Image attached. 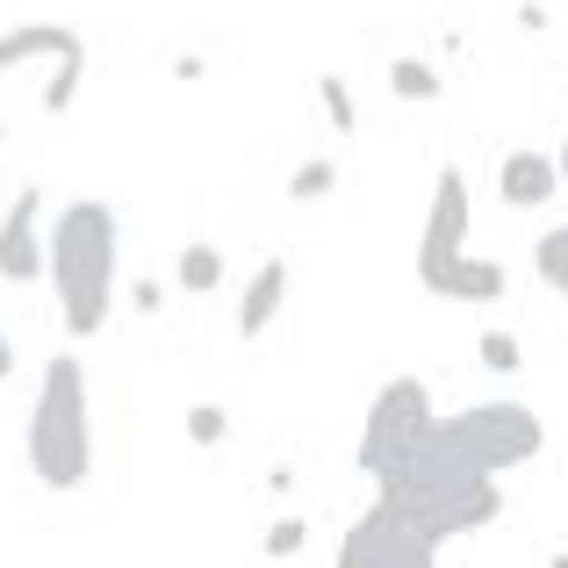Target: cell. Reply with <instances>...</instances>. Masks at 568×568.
Instances as JSON below:
<instances>
[{
    "label": "cell",
    "mask_w": 568,
    "mask_h": 568,
    "mask_svg": "<svg viewBox=\"0 0 568 568\" xmlns=\"http://www.w3.org/2000/svg\"><path fill=\"white\" fill-rule=\"evenodd\" d=\"M115 266H123V223L109 202H65V216L51 223V281L58 310H65L72 338H101L115 317Z\"/></svg>",
    "instance_id": "6da1fadb"
},
{
    "label": "cell",
    "mask_w": 568,
    "mask_h": 568,
    "mask_svg": "<svg viewBox=\"0 0 568 568\" xmlns=\"http://www.w3.org/2000/svg\"><path fill=\"white\" fill-rule=\"evenodd\" d=\"M375 489H382L388 504H403L425 532H439V540H460V532H483V526H497V518H504L497 475L446 460L439 446H432V432L403 460H388V468L375 475Z\"/></svg>",
    "instance_id": "7a4b0ae2"
},
{
    "label": "cell",
    "mask_w": 568,
    "mask_h": 568,
    "mask_svg": "<svg viewBox=\"0 0 568 568\" xmlns=\"http://www.w3.org/2000/svg\"><path fill=\"white\" fill-rule=\"evenodd\" d=\"M29 468L43 489H80L94 475V403H87V367L72 353H51L29 403Z\"/></svg>",
    "instance_id": "3957f363"
},
{
    "label": "cell",
    "mask_w": 568,
    "mask_h": 568,
    "mask_svg": "<svg viewBox=\"0 0 568 568\" xmlns=\"http://www.w3.org/2000/svg\"><path fill=\"white\" fill-rule=\"evenodd\" d=\"M87 80V43L65 22H22L0 37V144L14 130V101L37 94V115H65Z\"/></svg>",
    "instance_id": "277c9868"
},
{
    "label": "cell",
    "mask_w": 568,
    "mask_h": 568,
    "mask_svg": "<svg viewBox=\"0 0 568 568\" xmlns=\"http://www.w3.org/2000/svg\"><path fill=\"white\" fill-rule=\"evenodd\" d=\"M432 446H439L446 460H460V468L511 475V468H526V460H540L547 425L526 403H468V410L432 417Z\"/></svg>",
    "instance_id": "5b68a950"
},
{
    "label": "cell",
    "mask_w": 568,
    "mask_h": 568,
    "mask_svg": "<svg viewBox=\"0 0 568 568\" xmlns=\"http://www.w3.org/2000/svg\"><path fill=\"white\" fill-rule=\"evenodd\" d=\"M446 555L439 532H425L403 504L375 497V511L353 518V532L338 540V568H432Z\"/></svg>",
    "instance_id": "8992f818"
},
{
    "label": "cell",
    "mask_w": 568,
    "mask_h": 568,
    "mask_svg": "<svg viewBox=\"0 0 568 568\" xmlns=\"http://www.w3.org/2000/svg\"><path fill=\"white\" fill-rule=\"evenodd\" d=\"M432 417H439V410H432V388L417 382V375L382 382V388H375V403H367L361 446H353V454H361V468H367V475H382L388 460H403V454H410V446L432 432Z\"/></svg>",
    "instance_id": "52a82bcc"
},
{
    "label": "cell",
    "mask_w": 568,
    "mask_h": 568,
    "mask_svg": "<svg viewBox=\"0 0 568 568\" xmlns=\"http://www.w3.org/2000/svg\"><path fill=\"white\" fill-rule=\"evenodd\" d=\"M468 260V173L439 166L432 181V209H425V237H417V281L432 295L454 281V266Z\"/></svg>",
    "instance_id": "ba28073f"
},
{
    "label": "cell",
    "mask_w": 568,
    "mask_h": 568,
    "mask_svg": "<svg viewBox=\"0 0 568 568\" xmlns=\"http://www.w3.org/2000/svg\"><path fill=\"white\" fill-rule=\"evenodd\" d=\"M43 260H51V231H43V187H22L0 216V281L8 288H29L43 281Z\"/></svg>",
    "instance_id": "9c48e42d"
},
{
    "label": "cell",
    "mask_w": 568,
    "mask_h": 568,
    "mask_svg": "<svg viewBox=\"0 0 568 568\" xmlns=\"http://www.w3.org/2000/svg\"><path fill=\"white\" fill-rule=\"evenodd\" d=\"M497 194L511 209H540L561 194V159L555 152H504L497 159Z\"/></svg>",
    "instance_id": "30bf717a"
},
{
    "label": "cell",
    "mask_w": 568,
    "mask_h": 568,
    "mask_svg": "<svg viewBox=\"0 0 568 568\" xmlns=\"http://www.w3.org/2000/svg\"><path fill=\"white\" fill-rule=\"evenodd\" d=\"M281 303H288V260H266L260 274L245 281V295H237V338H266L281 317Z\"/></svg>",
    "instance_id": "8fae6325"
},
{
    "label": "cell",
    "mask_w": 568,
    "mask_h": 568,
    "mask_svg": "<svg viewBox=\"0 0 568 568\" xmlns=\"http://www.w3.org/2000/svg\"><path fill=\"white\" fill-rule=\"evenodd\" d=\"M388 94H403V101H439L446 80L425 65V58H388Z\"/></svg>",
    "instance_id": "7c38bea8"
},
{
    "label": "cell",
    "mask_w": 568,
    "mask_h": 568,
    "mask_svg": "<svg viewBox=\"0 0 568 568\" xmlns=\"http://www.w3.org/2000/svg\"><path fill=\"white\" fill-rule=\"evenodd\" d=\"M173 274H181L187 295H216V288H223V252H216V245H187Z\"/></svg>",
    "instance_id": "4fadbf2b"
},
{
    "label": "cell",
    "mask_w": 568,
    "mask_h": 568,
    "mask_svg": "<svg viewBox=\"0 0 568 568\" xmlns=\"http://www.w3.org/2000/svg\"><path fill=\"white\" fill-rule=\"evenodd\" d=\"M532 266H540L547 288H561V295H568V223H555V231L532 245Z\"/></svg>",
    "instance_id": "5bb4252c"
},
{
    "label": "cell",
    "mask_w": 568,
    "mask_h": 568,
    "mask_svg": "<svg viewBox=\"0 0 568 568\" xmlns=\"http://www.w3.org/2000/svg\"><path fill=\"white\" fill-rule=\"evenodd\" d=\"M332 187H338V159H303V166L288 173V194H295V202H324Z\"/></svg>",
    "instance_id": "9a60e30c"
},
{
    "label": "cell",
    "mask_w": 568,
    "mask_h": 568,
    "mask_svg": "<svg viewBox=\"0 0 568 568\" xmlns=\"http://www.w3.org/2000/svg\"><path fill=\"white\" fill-rule=\"evenodd\" d=\"M317 101H324V123H332L338 138H353L361 109H353V94H346V80H338V72H324V80H317Z\"/></svg>",
    "instance_id": "2e32d148"
},
{
    "label": "cell",
    "mask_w": 568,
    "mask_h": 568,
    "mask_svg": "<svg viewBox=\"0 0 568 568\" xmlns=\"http://www.w3.org/2000/svg\"><path fill=\"white\" fill-rule=\"evenodd\" d=\"M223 425H231V417H223V403H194V410H187V439L194 446H216Z\"/></svg>",
    "instance_id": "e0dca14e"
},
{
    "label": "cell",
    "mask_w": 568,
    "mask_h": 568,
    "mask_svg": "<svg viewBox=\"0 0 568 568\" xmlns=\"http://www.w3.org/2000/svg\"><path fill=\"white\" fill-rule=\"evenodd\" d=\"M483 361L497 367V375H518V361H526V346H518L511 332H483Z\"/></svg>",
    "instance_id": "ac0fdd59"
},
{
    "label": "cell",
    "mask_w": 568,
    "mask_h": 568,
    "mask_svg": "<svg viewBox=\"0 0 568 568\" xmlns=\"http://www.w3.org/2000/svg\"><path fill=\"white\" fill-rule=\"evenodd\" d=\"M303 540H310V526H303V518H281V526L266 532V561H288V555H303Z\"/></svg>",
    "instance_id": "d6986e66"
},
{
    "label": "cell",
    "mask_w": 568,
    "mask_h": 568,
    "mask_svg": "<svg viewBox=\"0 0 568 568\" xmlns=\"http://www.w3.org/2000/svg\"><path fill=\"white\" fill-rule=\"evenodd\" d=\"M8 375H14V338L0 332V382H8Z\"/></svg>",
    "instance_id": "ffe728a7"
},
{
    "label": "cell",
    "mask_w": 568,
    "mask_h": 568,
    "mask_svg": "<svg viewBox=\"0 0 568 568\" xmlns=\"http://www.w3.org/2000/svg\"><path fill=\"white\" fill-rule=\"evenodd\" d=\"M555 159H561V194H568V138H561V152H555Z\"/></svg>",
    "instance_id": "44dd1931"
}]
</instances>
